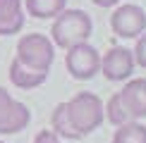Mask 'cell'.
Wrapping results in <instances>:
<instances>
[{"instance_id": "2e32d148", "label": "cell", "mask_w": 146, "mask_h": 143, "mask_svg": "<svg viewBox=\"0 0 146 143\" xmlns=\"http://www.w3.org/2000/svg\"><path fill=\"white\" fill-rule=\"evenodd\" d=\"M34 143H60V141H58V136L53 134V131H41L34 138Z\"/></svg>"}, {"instance_id": "52a82bcc", "label": "cell", "mask_w": 146, "mask_h": 143, "mask_svg": "<svg viewBox=\"0 0 146 143\" xmlns=\"http://www.w3.org/2000/svg\"><path fill=\"white\" fill-rule=\"evenodd\" d=\"M132 69H134V57H132V50H127V48L115 45L106 52V57H101V72L110 81L129 79Z\"/></svg>"}, {"instance_id": "7a4b0ae2", "label": "cell", "mask_w": 146, "mask_h": 143, "mask_svg": "<svg viewBox=\"0 0 146 143\" xmlns=\"http://www.w3.org/2000/svg\"><path fill=\"white\" fill-rule=\"evenodd\" d=\"M91 17L82 10H67L65 7L60 14L55 17L50 26V36H53V45H60V48H72V45H79V43H86L89 36H91Z\"/></svg>"}, {"instance_id": "5b68a950", "label": "cell", "mask_w": 146, "mask_h": 143, "mask_svg": "<svg viewBox=\"0 0 146 143\" xmlns=\"http://www.w3.org/2000/svg\"><path fill=\"white\" fill-rule=\"evenodd\" d=\"M110 26L120 38H137L146 29V12L139 5H120L110 14Z\"/></svg>"}, {"instance_id": "6da1fadb", "label": "cell", "mask_w": 146, "mask_h": 143, "mask_svg": "<svg viewBox=\"0 0 146 143\" xmlns=\"http://www.w3.org/2000/svg\"><path fill=\"white\" fill-rule=\"evenodd\" d=\"M65 112H67V119L74 129L77 138H84L86 134H91L103 124V100L89 91H82L72 100H67Z\"/></svg>"}, {"instance_id": "ac0fdd59", "label": "cell", "mask_w": 146, "mask_h": 143, "mask_svg": "<svg viewBox=\"0 0 146 143\" xmlns=\"http://www.w3.org/2000/svg\"><path fill=\"white\" fill-rule=\"evenodd\" d=\"M0 143H3V141H0Z\"/></svg>"}, {"instance_id": "277c9868", "label": "cell", "mask_w": 146, "mask_h": 143, "mask_svg": "<svg viewBox=\"0 0 146 143\" xmlns=\"http://www.w3.org/2000/svg\"><path fill=\"white\" fill-rule=\"evenodd\" d=\"M65 67H67L72 79H91L96 76V72H101V55L94 45L89 43H79L67 48V55H65Z\"/></svg>"}, {"instance_id": "e0dca14e", "label": "cell", "mask_w": 146, "mask_h": 143, "mask_svg": "<svg viewBox=\"0 0 146 143\" xmlns=\"http://www.w3.org/2000/svg\"><path fill=\"white\" fill-rule=\"evenodd\" d=\"M96 5H98V7H113V5H117L120 0H94Z\"/></svg>"}, {"instance_id": "3957f363", "label": "cell", "mask_w": 146, "mask_h": 143, "mask_svg": "<svg viewBox=\"0 0 146 143\" xmlns=\"http://www.w3.org/2000/svg\"><path fill=\"white\" fill-rule=\"evenodd\" d=\"M15 60L34 72H48L55 60V45L43 33H27L17 43Z\"/></svg>"}, {"instance_id": "8fae6325", "label": "cell", "mask_w": 146, "mask_h": 143, "mask_svg": "<svg viewBox=\"0 0 146 143\" xmlns=\"http://www.w3.org/2000/svg\"><path fill=\"white\" fill-rule=\"evenodd\" d=\"M22 7L36 19H55V17L67 7V0H24Z\"/></svg>"}, {"instance_id": "9c48e42d", "label": "cell", "mask_w": 146, "mask_h": 143, "mask_svg": "<svg viewBox=\"0 0 146 143\" xmlns=\"http://www.w3.org/2000/svg\"><path fill=\"white\" fill-rule=\"evenodd\" d=\"M122 100L129 107L132 117L134 119H141L146 117V79H132L127 86L120 91Z\"/></svg>"}, {"instance_id": "4fadbf2b", "label": "cell", "mask_w": 146, "mask_h": 143, "mask_svg": "<svg viewBox=\"0 0 146 143\" xmlns=\"http://www.w3.org/2000/svg\"><path fill=\"white\" fill-rule=\"evenodd\" d=\"M113 143H146V127L139 122H129L117 127L113 136Z\"/></svg>"}, {"instance_id": "ba28073f", "label": "cell", "mask_w": 146, "mask_h": 143, "mask_svg": "<svg viewBox=\"0 0 146 143\" xmlns=\"http://www.w3.org/2000/svg\"><path fill=\"white\" fill-rule=\"evenodd\" d=\"M24 26L22 0H0V36H15Z\"/></svg>"}, {"instance_id": "8992f818", "label": "cell", "mask_w": 146, "mask_h": 143, "mask_svg": "<svg viewBox=\"0 0 146 143\" xmlns=\"http://www.w3.org/2000/svg\"><path fill=\"white\" fill-rule=\"evenodd\" d=\"M29 119H31L29 107L15 100L0 86V134H17L29 124Z\"/></svg>"}, {"instance_id": "9a60e30c", "label": "cell", "mask_w": 146, "mask_h": 143, "mask_svg": "<svg viewBox=\"0 0 146 143\" xmlns=\"http://www.w3.org/2000/svg\"><path fill=\"white\" fill-rule=\"evenodd\" d=\"M132 57H134V64H139L141 69H146V33H141L137 38V45H134Z\"/></svg>"}, {"instance_id": "7c38bea8", "label": "cell", "mask_w": 146, "mask_h": 143, "mask_svg": "<svg viewBox=\"0 0 146 143\" xmlns=\"http://www.w3.org/2000/svg\"><path fill=\"white\" fill-rule=\"evenodd\" d=\"M103 112H106L108 122H110V124H115V127H122V124L137 122V119L132 117V112H129V107H127V103L122 100V95H120V91L110 95V100L106 103V107H103Z\"/></svg>"}, {"instance_id": "5bb4252c", "label": "cell", "mask_w": 146, "mask_h": 143, "mask_svg": "<svg viewBox=\"0 0 146 143\" xmlns=\"http://www.w3.org/2000/svg\"><path fill=\"white\" fill-rule=\"evenodd\" d=\"M53 134L62 136V138L77 141V134H74V129H72V124L67 119V112H65V103H60L55 110H53Z\"/></svg>"}, {"instance_id": "30bf717a", "label": "cell", "mask_w": 146, "mask_h": 143, "mask_svg": "<svg viewBox=\"0 0 146 143\" xmlns=\"http://www.w3.org/2000/svg\"><path fill=\"white\" fill-rule=\"evenodd\" d=\"M48 79V72H34L29 67H24L22 62L12 60L10 62V81L15 83L17 88H24V91H31V88L41 86Z\"/></svg>"}]
</instances>
